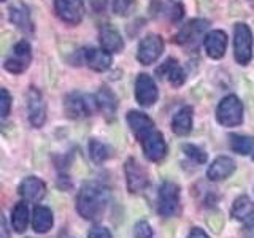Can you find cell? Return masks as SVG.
Masks as SVG:
<instances>
[{"instance_id":"1f68e13d","label":"cell","mask_w":254,"mask_h":238,"mask_svg":"<svg viewBox=\"0 0 254 238\" xmlns=\"http://www.w3.org/2000/svg\"><path fill=\"white\" fill-rule=\"evenodd\" d=\"M10 108H11V95L8 94L6 89H2V97H0V115H2V118H6L10 115Z\"/></svg>"},{"instance_id":"52a82bcc","label":"cell","mask_w":254,"mask_h":238,"mask_svg":"<svg viewBox=\"0 0 254 238\" xmlns=\"http://www.w3.org/2000/svg\"><path fill=\"white\" fill-rule=\"evenodd\" d=\"M234 54L240 65H246L253 58V34L246 24H237L234 29Z\"/></svg>"},{"instance_id":"83f0119b","label":"cell","mask_w":254,"mask_h":238,"mask_svg":"<svg viewBox=\"0 0 254 238\" xmlns=\"http://www.w3.org/2000/svg\"><path fill=\"white\" fill-rule=\"evenodd\" d=\"M89 154H91L94 162L100 164V162H105L107 159L111 156V151H110V148L105 145V143H102V141L94 138V140L89 141Z\"/></svg>"},{"instance_id":"cb8c5ba5","label":"cell","mask_w":254,"mask_h":238,"mask_svg":"<svg viewBox=\"0 0 254 238\" xmlns=\"http://www.w3.org/2000/svg\"><path fill=\"white\" fill-rule=\"evenodd\" d=\"M154 11L156 14L162 13L164 18H167L172 22H178L183 18V14H185L183 5L178 0H157L154 5Z\"/></svg>"},{"instance_id":"e0dca14e","label":"cell","mask_w":254,"mask_h":238,"mask_svg":"<svg viewBox=\"0 0 254 238\" xmlns=\"http://www.w3.org/2000/svg\"><path fill=\"white\" fill-rule=\"evenodd\" d=\"M205 51L211 59H221L227 48V35L222 30H213L203 40Z\"/></svg>"},{"instance_id":"4316f807","label":"cell","mask_w":254,"mask_h":238,"mask_svg":"<svg viewBox=\"0 0 254 238\" xmlns=\"http://www.w3.org/2000/svg\"><path fill=\"white\" fill-rule=\"evenodd\" d=\"M230 143V149L237 154H251L254 153V138L253 137H246V135H238V133H232L229 138Z\"/></svg>"},{"instance_id":"d6a6232c","label":"cell","mask_w":254,"mask_h":238,"mask_svg":"<svg viewBox=\"0 0 254 238\" xmlns=\"http://www.w3.org/2000/svg\"><path fill=\"white\" fill-rule=\"evenodd\" d=\"M87 238H113L107 227H92L87 234Z\"/></svg>"},{"instance_id":"2e32d148","label":"cell","mask_w":254,"mask_h":238,"mask_svg":"<svg viewBox=\"0 0 254 238\" xmlns=\"http://www.w3.org/2000/svg\"><path fill=\"white\" fill-rule=\"evenodd\" d=\"M235 172V161L229 156H219L211 162V165L206 170V178L216 182L229 178Z\"/></svg>"},{"instance_id":"ffe728a7","label":"cell","mask_w":254,"mask_h":238,"mask_svg":"<svg viewBox=\"0 0 254 238\" xmlns=\"http://www.w3.org/2000/svg\"><path fill=\"white\" fill-rule=\"evenodd\" d=\"M95 102H97V110H100L102 115L107 119L115 118V113L118 110V99L108 87H100V91L95 95Z\"/></svg>"},{"instance_id":"7402d4cb","label":"cell","mask_w":254,"mask_h":238,"mask_svg":"<svg viewBox=\"0 0 254 238\" xmlns=\"http://www.w3.org/2000/svg\"><path fill=\"white\" fill-rule=\"evenodd\" d=\"M100 45H102V50L108 51L110 54L123 51V48H124L121 34L110 26H105L100 30Z\"/></svg>"},{"instance_id":"4fadbf2b","label":"cell","mask_w":254,"mask_h":238,"mask_svg":"<svg viewBox=\"0 0 254 238\" xmlns=\"http://www.w3.org/2000/svg\"><path fill=\"white\" fill-rule=\"evenodd\" d=\"M208 29V21L205 19H192L186 26H183L177 35V42L183 46H195L202 42L205 30Z\"/></svg>"},{"instance_id":"9c48e42d","label":"cell","mask_w":254,"mask_h":238,"mask_svg":"<svg viewBox=\"0 0 254 238\" xmlns=\"http://www.w3.org/2000/svg\"><path fill=\"white\" fill-rule=\"evenodd\" d=\"M164 51V40L159 35H146L138 45L137 59L143 65H149V63L156 62Z\"/></svg>"},{"instance_id":"8fae6325","label":"cell","mask_w":254,"mask_h":238,"mask_svg":"<svg viewBox=\"0 0 254 238\" xmlns=\"http://www.w3.org/2000/svg\"><path fill=\"white\" fill-rule=\"evenodd\" d=\"M135 97L137 102L141 107H153L157 102L159 97V91L157 86L154 83V79L146 73H140L137 76V81H135Z\"/></svg>"},{"instance_id":"484cf974","label":"cell","mask_w":254,"mask_h":238,"mask_svg":"<svg viewBox=\"0 0 254 238\" xmlns=\"http://www.w3.org/2000/svg\"><path fill=\"white\" fill-rule=\"evenodd\" d=\"M10 21L14 24L16 27L24 30V32H32L34 30V24H32L30 14L27 6L24 5H16L10 10Z\"/></svg>"},{"instance_id":"277c9868","label":"cell","mask_w":254,"mask_h":238,"mask_svg":"<svg viewBox=\"0 0 254 238\" xmlns=\"http://www.w3.org/2000/svg\"><path fill=\"white\" fill-rule=\"evenodd\" d=\"M216 119L224 127H237L243 122V105L237 95H227L216 108Z\"/></svg>"},{"instance_id":"7c38bea8","label":"cell","mask_w":254,"mask_h":238,"mask_svg":"<svg viewBox=\"0 0 254 238\" xmlns=\"http://www.w3.org/2000/svg\"><path fill=\"white\" fill-rule=\"evenodd\" d=\"M27 113L34 127H42L46 121V102L43 94L37 87H30L27 92Z\"/></svg>"},{"instance_id":"d590c367","label":"cell","mask_w":254,"mask_h":238,"mask_svg":"<svg viewBox=\"0 0 254 238\" xmlns=\"http://www.w3.org/2000/svg\"><path fill=\"white\" fill-rule=\"evenodd\" d=\"M253 161H254V153H253Z\"/></svg>"},{"instance_id":"9a60e30c","label":"cell","mask_w":254,"mask_h":238,"mask_svg":"<svg viewBox=\"0 0 254 238\" xmlns=\"http://www.w3.org/2000/svg\"><path fill=\"white\" fill-rule=\"evenodd\" d=\"M18 194L24 198L26 202H35L38 203L46 194V186L45 182L37 178V177H27L21 181L18 187Z\"/></svg>"},{"instance_id":"5b68a950","label":"cell","mask_w":254,"mask_h":238,"mask_svg":"<svg viewBox=\"0 0 254 238\" xmlns=\"http://www.w3.org/2000/svg\"><path fill=\"white\" fill-rule=\"evenodd\" d=\"M64 110L71 119H83L86 116H91L97 110V102L91 95L71 92L64 100Z\"/></svg>"},{"instance_id":"d4e9b609","label":"cell","mask_w":254,"mask_h":238,"mask_svg":"<svg viewBox=\"0 0 254 238\" xmlns=\"http://www.w3.org/2000/svg\"><path fill=\"white\" fill-rule=\"evenodd\" d=\"M29 226V208L26 202H19L11 210V227L16 234H24Z\"/></svg>"},{"instance_id":"4dcf8cb0","label":"cell","mask_w":254,"mask_h":238,"mask_svg":"<svg viewBox=\"0 0 254 238\" xmlns=\"http://www.w3.org/2000/svg\"><path fill=\"white\" fill-rule=\"evenodd\" d=\"M154 232L146 221H138L133 227V237L132 238H153Z\"/></svg>"},{"instance_id":"d6986e66","label":"cell","mask_w":254,"mask_h":238,"mask_svg":"<svg viewBox=\"0 0 254 238\" xmlns=\"http://www.w3.org/2000/svg\"><path fill=\"white\" fill-rule=\"evenodd\" d=\"M54 224L53 211L43 205H37L32 211V227L37 234H46L50 232Z\"/></svg>"},{"instance_id":"30bf717a","label":"cell","mask_w":254,"mask_h":238,"mask_svg":"<svg viewBox=\"0 0 254 238\" xmlns=\"http://www.w3.org/2000/svg\"><path fill=\"white\" fill-rule=\"evenodd\" d=\"M54 10L59 18L70 26L79 24L84 16L83 0H54Z\"/></svg>"},{"instance_id":"6da1fadb","label":"cell","mask_w":254,"mask_h":238,"mask_svg":"<svg viewBox=\"0 0 254 238\" xmlns=\"http://www.w3.org/2000/svg\"><path fill=\"white\" fill-rule=\"evenodd\" d=\"M127 124L133 132L135 138L141 143L143 154L151 162H159L167 156V143L162 133L156 129V125L148 115L141 111H129L127 113Z\"/></svg>"},{"instance_id":"f1b7e54d","label":"cell","mask_w":254,"mask_h":238,"mask_svg":"<svg viewBox=\"0 0 254 238\" xmlns=\"http://www.w3.org/2000/svg\"><path fill=\"white\" fill-rule=\"evenodd\" d=\"M183 153H185L190 161H194L195 164H205L206 159H208V156H206V153L203 149H200L198 146L195 145H183Z\"/></svg>"},{"instance_id":"603a6c76","label":"cell","mask_w":254,"mask_h":238,"mask_svg":"<svg viewBox=\"0 0 254 238\" xmlns=\"http://www.w3.org/2000/svg\"><path fill=\"white\" fill-rule=\"evenodd\" d=\"M172 130L173 133L185 137L192 130V108L183 107L172 119Z\"/></svg>"},{"instance_id":"7a4b0ae2","label":"cell","mask_w":254,"mask_h":238,"mask_svg":"<svg viewBox=\"0 0 254 238\" xmlns=\"http://www.w3.org/2000/svg\"><path fill=\"white\" fill-rule=\"evenodd\" d=\"M111 192L102 181H86L79 187L76 197V211L86 221H97L105 213L110 203Z\"/></svg>"},{"instance_id":"836d02e7","label":"cell","mask_w":254,"mask_h":238,"mask_svg":"<svg viewBox=\"0 0 254 238\" xmlns=\"http://www.w3.org/2000/svg\"><path fill=\"white\" fill-rule=\"evenodd\" d=\"M188 238H210V237L206 235V232H205L203 229H200V227H194V229H190V232H189Z\"/></svg>"},{"instance_id":"f546056e","label":"cell","mask_w":254,"mask_h":238,"mask_svg":"<svg viewBox=\"0 0 254 238\" xmlns=\"http://www.w3.org/2000/svg\"><path fill=\"white\" fill-rule=\"evenodd\" d=\"M135 5V0H111V8L113 13L118 16H126L132 11V8Z\"/></svg>"},{"instance_id":"8d00e7d4","label":"cell","mask_w":254,"mask_h":238,"mask_svg":"<svg viewBox=\"0 0 254 238\" xmlns=\"http://www.w3.org/2000/svg\"><path fill=\"white\" fill-rule=\"evenodd\" d=\"M2 2H5V0H2Z\"/></svg>"},{"instance_id":"5bb4252c","label":"cell","mask_w":254,"mask_h":238,"mask_svg":"<svg viewBox=\"0 0 254 238\" xmlns=\"http://www.w3.org/2000/svg\"><path fill=\"white\" fill-rule=\"evenodd\" d=\"M230 214L234 216V219L242 222L245 227H254V202L248 195H240L235 198Z\"/></svg>"},{"instance_id":"3957f363","label":"cell","mask_w":254,"mask_h":238,"mask_svg":"<svg viewBox=\"0 0 254 238\" xmlns=\"http://www.w3.org/2000/svg\"><path fill=\"white\" fill-rule=\"evenodd\" d=\"M181 189L177 182L164 181L157 190V213L162 218H173L180 213Z\"/></svg>"},{"instance_id":"ac0fdd59","label":"cell","mask_w":254,"mask_h":238,"mask_svg":"<svg viewBox=\"0 0 254 238\" xmlns=\"http://www.w3.org/2000/svg\"><path fill=\"white\" fill-rule=\"evenodd\" d=\"M157 75L161 78H164V79H167V81H169L175 87L181 86L183 83H185V79H186L185 70L181 68V65L173 58L167 59L162 65L157 68Z\"/></svg>"},{"instance_id":"44dd1931","label":"cell","mask_w":254,"mask_h":238,"mask_svg":"<svg viewBox=\"0 0 254 238\" xmlns=\"http://www.w3.org/2000/svg\"><path fill=\"white\" fill-rule=\"evenodd\" d=\"M84 60L92 70L105 71L111 65V56L105 50H97V48H89L84 51Z\"/></svg>"},{"instance_id":"8992f818","label":"cell","mask_w":254,"mask_h":238,"mask_svg":"<svg viewBox=\"0 0 254 238\" xmlns=\"http://www.w3.org/2000/svg\"><path fill=\"white\" fill-rule=\"evenodd\" d=\"M124 173H126L127 190H129L130 194H138L141 190L146 189L148 182H149L148 172L135 157H129L126 161Z\"/></svg>"},{"instance_id":"e575fe53","label":"cell","mask_w":254,"mask_h":238,"mask_svg":"<svg viewBox=\"0 0 254 238\" xmlns=\"http://www.w3.org/2000/svg\"><path fill=\"white\" fill-rule=\"evenodd\" d=\"M2 238H8V227H6V221L5 218H2Z\"/></svg>"},{"instance_id":"ba28073f","label":"cell","mask_w":254,"mask_h":238,"mask_svg":"<svg viewBox=\"0 0 254 238\" xmlns=\"http://www.w3.org/2000/svg\"><path fill=\"white\" fill-rule=\"evenodd\" d=\"M32 60V51H30V45L26 40H21L14 46H13V53L10 54L3 63L5 70H8L10 73L19 75L22 71H26L29 63Z\"/></svg>"}]
</instances>
